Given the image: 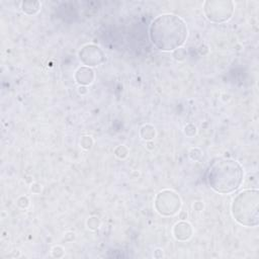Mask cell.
<instances>
[{
    "mask_svg": "<svg viewBox=\"0 0 259 259\" xmlns=\"http://www.w3.org/2000/svg\"><path fill=\"white\" fill-rule=\"evenodd\" d=\"M258 195L256 190L240 193L233 203L235 219L246 226H255L258 223Z\"/></svg>",
    "mask_w": 259,
    "mask_h": 259,
    "instance_id": "obj_3",
    "label": "cell"
},
{
    "mask_svg": "<svg viewBox=\"0 0 259 259\" xmlns=\"http://www.w3.org/2000/svg\"><path fill=\"white\" fill-rule=\"evenodd\" d=\"M243 178L240 164L233 160L219 159L209 166L207 180L210 187L221 193L231 192L239 187Z\"/></svg>",
    "mask_w": 259,
    "mask_h": 259,
    "instance_id": "obj_2",
    "label": "cell"
},
{
    "mask_svg": "<svg viewBox=\"0 0 259 259\" xmlns=\"http://www.w3.org/2000/svg\"><path fill=\"white\" fill-rule=\"evenodd\" d=\"M150 34L157 48L163 51H171L184 41L187 28L179 17L166 14L157 17L152 22Z\"/></svg>",
    "mask_w": 259,
    "mask_h": 259,
    "instance_id": "obj_1",
    "label": "cell"
}]
</instances>
